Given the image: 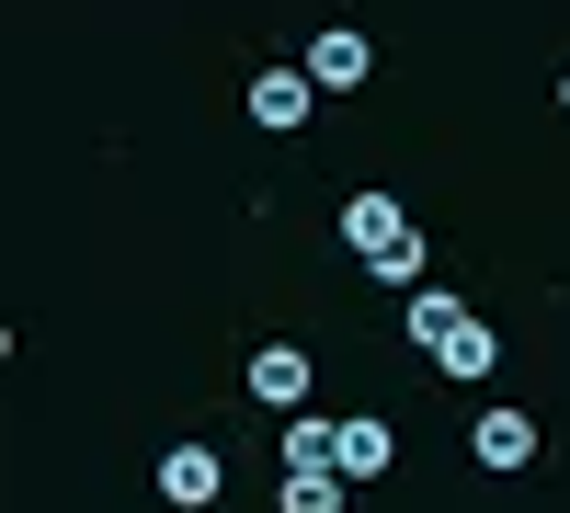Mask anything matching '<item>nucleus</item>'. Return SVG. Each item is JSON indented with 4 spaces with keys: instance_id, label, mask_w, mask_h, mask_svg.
Returning <instances> with one entry per match:
<instances>
[{
    "instance_id": "nucleus-5",
    "label": "nucleus",
    "mask_w": 570,
    "mask_h": 513,
    "mask_svg": "<svg viewBox=\"0 0 570 513\" xmlns=\"http://www.w3.org/2000/svg\"><path fill=\"white\" fill-rule=\"evenodd\" d=\"M343 240H354L365 263H376V251H400V240H411V217H400V195H354V206H343Z\"/></svg>"
},
{
    "instance_id": "nucleus-4",
    "label": "nucleus",
    "mask_w": 570,
    "mask_h": 513,
    "mask_svg": "<svg viewBox=\"0 0 570 513\" xmlns=\"http://www.w3.org/2000/svg\"><path fill=\"white\" fill-rule=\"evenodd\" d=\"M308 91H320L308 69H252V126H274V137L308 126Z\"/></svg>"
},
{
    "instance_id": "nucleus-3",
    "label": "nucleus",
    "mask_w": 570,
    "mask_h": 513,
    "mask_svg": "<svg viewBox=\"0 0 570 513\" xmlns=\"http://www.w3.org/2000/svg\"><path fill=\"white\" fill-rule=\"evenodd\" d=\"M365 69H376V46H365L354 23H331V34L308 46V80H320V91H365Z\"/></svg>"
},
{
    "instance_id": "nucleus-7",
    "label": "nucleus",
    "mask_w": 570,
    "mask_h": 513,
    "mask_svg": "<svg viewBox=\"0 0 570 513\" xmlns=\"http://www.w3.org/2000/svg\"><path fill=\"white\" fill-rule=\"evenodd\" d=\"M468 456H480V468H525V456H537V423H525V411H480Z\"/></svg>"
},
{
    "instance_id": "nucleus-2",
    "label": "nucleus",
    "mask_w": 570,
    "mask_h": 513,
    "mask_svg": "<svg viewBox=\"0 0 570 513\" xmlns=\"http://www.w3.org/2000/svg\"><path fill=\"white\" fill-rule=\"evenodd\" d=\"M217 480H228V468H217V445H171V456H160V502H171V513H206Z\"/></svg>"
},
{
    "instance_id": "nucleus-10",
    "label": "nucleus",
    "mask_w": 570,
    "mask_h": 513,
    "mask_svg": "<svg viewBox=\"0 0 570 513\" xmlns=\"http://www.w3.org/2000/svg\"><path fill=\"white\" fill-rule=\"evenodd\" d=\"M559 103H570V80H559Z\"/></svg>"
},
{
    "instance_id": "nucleus-6",
    "label": "nucleus",
    "mask_w": 570,
    "mask_h": 513,
    "mask_svg": "<svg viewBox=\"0 0 570 513\" xmlns=\"http://www.w3.org/2000/svg\"><path fill=\"white\" fill-rule=\"evenodd\" d=\"M252 399H263V411H297V399H308V354H297V343H263V354H252Z\"/></svg>"
},
{
    "instance_id": "nucleus-8",
    "label": "nucleus",
    "mask_w": 570,
    "mask_h": 513,
    "mask_svg": "<svg viewBox=\"0 0 570 513\" xmlns=\"http://www.w3.org/2000/svg\"><path fill=\"white\" fill-rule=\"evenodd\" d=\"M389 423H343V480H389Z\"/></svg>"
},
{
    "instance_id": "nucleus-9",
    "label": "nucleus",
    "mask_w": 570,
    "mask_h": 513,
    "mask_svg": "<svg viewBox=\"0 0 570 513\" xmlns=\"http://www.w3.org/2000/svg\"><path fill=\"white\" fill-rule=\"evenodd\" d=\"M285 513H343V480H285Z\"/></svg>"
},
{
    "instance_id": "nucleus-1",
    "label": "nucleus",
    "mask_w": 570,
    "mask_h": 513,
    "mask_svg": "<svg viewBox=\"0 0 570 513\" xmlns=\"http://www.w3.org/2000/svg\"><path fill=\"white\" fill-rule=\"evenodd\" d=\"M411 343L434 354L445 377H491V354H502L480 319H468V297H445V286H411Z\"/></svg>"
}]
</instances>
